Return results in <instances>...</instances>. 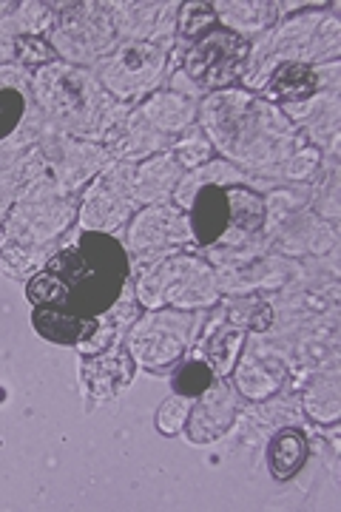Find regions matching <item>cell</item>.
Instances as JSON below:
<instances>
[{
	"label": "cell",
	"mask_w": 341,
	"mask_h": 512,
	"mask_svg": "<svg viewBox=\"0 0 341 512\" xmlns=\"http://www.w3.org/2000/svg\"><path fill=\"white\" fill-rule=\"evenodd\" d=\"M208 384H211V367L199 365V362L182 367L180 373H177V379H174L177 393H188V396H197Z\"/></svg>",
	"instance_id": "8992f818"
},
{
	"label": "cell",
	"mask_w": 341,
	"mask_h": 512,
	"mask_svg": "<svg viewBox=\"0 0 341 512\" xmlns=\"http://www.w3.org/2000/svg\"><path fill=\"white\" fill-rule=\"evenodd\" d=\"M307 461V441L299 430H279L268 447V464H270V476L276 481H288L293 478L302 464Z\"/></svg>",
	"instance_id": "3957f363"
},
{
	"label": "cell",
	"mask_w": 341,
	"mask_h": 512,
	"mask_svg": "<svg viewBox=\"0 0 341 512\" xmlns=\"http://www.w3.org/2000/svg\"><path fill=\"white\" fill-rule=\"evenodd\" d=\"M35 330L54 345H80L91 342L100 322L97 316H77V313L60 311V308H35L32 313Z\"/></svg>",
	"instance_id": "7a4b0ae2"
},
{
	"label": "cell",
	"mask_w": 341,
	"mask_h": 512,
	"mask_svg": "<svg viewBox=\"0 0 341 512\" xmlns=\"http://www.w3.org/2000/svg\"><path fill=\"white\" fill-rule=\"evenodd\" d=\"M270 92L279 94L282 100H296V97H310L316 92V77L307 66L299 63H285L270 80Z\"/></svg>",
	"instance_id": "5b68a950"
},
{
	"label": "cell",
	"mask_w": 341,
	"mask_h": 512,
	"mask_svg": "<svg viewBox=\"0 0 341 512\" xmlns=\"http://www.w3.org/2000/svg\"><path fill=\"white\" fill-rule=\"evenodd\" d=\"M20 114H23V97L15 89H3L0 92V140L18 126Z\"/></svg>",
	"instance_id": "ba28073f"
},
{
	"label": "cell",
	"mask_w": 341,
	"mask_h": 512,
	"mask_svg": "<svg viewBox=\"0 0 341 512\" xmlns=\"http://www.w3.org/2000/svg\"><path fill=\"white\" fill-rule=\"evenodd\" d=\"M242 60H245V43L225 29H211L194 46V52L185 57V66L199 83L222 86L234 80Z\"/></svg>",
	"instance_id": "6da1fadb"
},
{
	"label": "cell",
	"mask_w": 341,
	"mask_h": 512,
	"mask_svg": "<svg viewBox=\"0 0 341 512\" xmlns=\"http://www.w3.org/2000/svg\"><path fill=\"white\" fill-rule=\"evenodd\" d=\"M208 26H214V9L205 3H191V6H185V12H182V32L188 37L194 35H205V32H211Z\"/></svg>",
	"instance_id": "52a82bcc"
},
{
	"label": "cell",
	"mask_w": 341,
	"mask_h": 512,
	"mask_svg": "<svg viewBox=\"0 0 341 512\" xmlns=\"http://www.w3.org/2000/svg\"><path fill=\"white\" fill-rule=\"evenodd\" d=\"M231 222V205L222 188H205L194 205V231L202 242H214Z\"/></svg>",
	"instance_id": "277c9868"
}]
</instances>
